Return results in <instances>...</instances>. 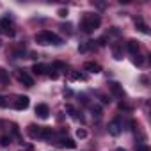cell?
<instances>
[{"mask_svg": "<svg viewBox=\"0 0 151 151\" xmlns=\"http://www.w3.org/2000/svg\"><path fill=\"white\" fill-rule=\"evenodd\" d=\"M0 84H9V71L6 68H0Z\"/></svg>", "mask_w": 151, "mask_h": 151, "instance_id": "2e32d148", "label": "cell"}, {"mask_svg": "<svg viewBox=\"0 0 151 151\" xmlns=\"http://www.w3.org/2000/svg\"><path fill=\"white\" fill-rule=\"evenodd\" d=\"M100 25H101L100 14H96V13H86V14L82 16V22H80L82 32L91 34V32H94L96 29H100Z\"/></svg>", "mask_w": 151, "mask_h": 151, "instance_id": "6da1fadb", "label": "cell"}, {"mask_svg": "<svg viewBox=\"0 0 151 151\" xmlns=\"http://www.w3.org/2000/svg\"><path fill=\"white\" fill-rule=\"evenodd\" d=\"M135 27H137V30H140L142 34H147V32H149V30H147V25L144 23V20H142L140 16L135 18Z\"/></svg>", "mask_w": 151, "mask_h": 151, "instance_id": "9a60e30c", "label": "cell"}, {"mask_svg": "<svg viewBox=\"0 0 151 151\" xmlns=\"http://www.w3.org/2000/svg\"><path fill=\"white\" fill-rule=\"evenodd\" d=\"M29 105H30L29 96H23V94L16 96V100H14V109L16 110H25V109H29Z\"/></svg>", "mask_w": 151, "mask_h": 151, "instance_id": "5b68a950", "label": "cell"}, {"mask_svg": "<svg viewBox=\"0 0 151 151\" xmlns=\"http://www.w3.org/2000/svg\"><path fill=\"white\" fill-rule=\"evenodd\" d=\"M66 112H68L71 117H78V116H77V110H75V107H71V105H66Z\"/></svg>", "mask_w": 151, "mask_h": 151, "instance_id": "ac0fdd59", "label": "cell"}, {"mask_svg": "<svg viewBox=\"0 0 151 151\" xmlns=\"http://www.w3.org/2000/svg\"><path fill=\"white\" fill-rule=\"evenodd\" d=\"M69 78H71V80H84V75H80V73L75 71V73H71V75H69Z\"/></svg>", "mask_w": 151, "mask_h": 151, "instance_id": "d6986e66", "label": "cell"}, {"mask_svg": "<svg viewBox=\"0 0 151 151\" xmlns=\"http://www.w3.org/2000/svg\"><path fill=\"white\" fill-rule=\"evenodd\" d=\"M84 69L89 71V73H100V71H101V66H100L98 62L87 60V62H84Z\"/></svg>", "mask_w": 151, "mask_h": 151, "instance_id": "4fadbf2b", "label": "cell"}, {"mask_svg": "<svg viewBox=\"0 0 151 151\" xmlns=\"http://www.w3.org/2000/svg\"><path fill=\"white\" fill-rule=\"evenodd\" d=\"M126 46H128V52L135 57V55H139V52H140V45H139V41L137 39H130L128 43H126Z\"/></svg>", "mask_w": 151, "mask_h": 151, "instance_id": "8fae6325", "label": "cell"}, {"mask_svg": "<svg viewBox=\"0 0 151 151\" xmlns=\"http://www.w3.org/2000/svg\"><path fill=\"white\" fill-rule=\"evenodd\" d=\"M36 116L41 117V119H46L50 116V107L46 103H37L36 105Z\"/></svg>", "mask_w": 151, "mask_h": 151, "instance_id": "52a82bcc", "label": "cell"}, {"mask_svg": "<svg viewBox=\"0 0 151 151\" xmlns=\"http://www.w3.org/2000/svg\"><path fill=\"white\" fill-rule=\"evenodd\" d=\"M133 62H135L137 66H142V64H144V59H142L140 55H135V59H133Z\"/></svg>", "mask_w": 151, "mask_h": 151, "instance_id": "7402d4cb", "label": "cell"}, {"mask_svg": "<svg viewBox=\"0 0 151 151\" xmlns=\"http://www.w3.org/2000/svg\"><path fill=\"white\" fill-rule=\"evenodd\" d=\"M0 32L6 34V36H9V37H13V36L16 34L14 25L11 23V20H9V18H2V20H0Z\"/></svg>", "mask_w": 151, "mask_h": 151, "instance_id": "3957f363", "label": "cell"}, {"mask_svg": "<svg viewBox=\"0 0 151 151\" xmlns=\"http://www.w3.org/2000/svg\"><path fill=\"white\" fill-rule=\"evenodd\" d=\"M77 137H78V139H86V137H87V132H86L84 128H78V130H77Z\"/></svg>", "mask_w": 151, "mask_h": 151, "instance_id": "44dd1931", "label": "cell"}, {"mask_svg": "<svg viewBox=\"0 0 151 151\" xmlns=\"http://www.w3.org/2000/svg\"><path fill=\"white\" fill-rule=\"evenodd\" d=\"M16 77H18V80H20L23 86H27V87H32V86H34V78L30 77V75H29L25 69H18Z\"/></svg>", "mask_w": 151, "mask_h": 151, "instance_id": "277c9868", "label": "cell"}, {"mask_svg": "<svg viewBox=\"0 0 151 151\" xmlns=\"http://www.w3.org/2000/svg\"><path fill=\"white\" fill-rule=\"evenodd\" d=\"M59 16L60 18H66L68 16V9H59Z\"/></svg>", "mask_w": 151, "mask_h": 151, "instance_id": "484cf974", "label": "cell"}, {"mask_svg": "<svg viewBox=\"0 0 151 151\" xmlns=\"http://www.w3.org/2000/svg\"><path fill=\"white\" fill-rule=\"evenodd\" d=\"M116 151H126V149H123V147H117V149H116Z\"/></svg>", "mask_w": 151, "mask_h": 151, "instance_id": "4316f807", "label": "cell"}, {"mask_svg": "<svg viewBox=\"0 0 151 151\" xmlns=\"http://www.w3.org/2000/svg\"><path fill=\"white\" fill-rule=\"evenodd\" d=\"M53 144H57V146H60V147H66V149H75L77 147V142H75L73 139H69V137H60L57 142H53Z\"/></svg>", "mask_w": 151, "mask_h": 151, "instance_id": "8992f818", "label": "cell"}, {"mask_svg": "<svg viewBox=\"0 0 151 151\" xmlns=\"http://www.w3.org/2000/svg\"><path fill=\"white\" fill-rule=\"evenodd\" d=\"M121 128H123V126H121V123H119L117 119H114V121H110V123H109V133H110V135H114V137L121 133Z\"/></svg>", "mask_w": 151, "mask_h": 151, "instance_id": "7c38bea8", "label": "cell"}, {"mask_svg": "<svg viewBox=\"0 0 151 151\" xmlns=\"http://www.w3.org/2000/svg\"><path fill=\"white\" fill-rule=\"evenodd\" d=\"M48 69H50V68H48L46 64H41V62H39V64L36 62V64L32 66V71H34L36 75H46V71H48Z\"/></svg>", "mask_w": 151, "mask_h": 151, "instance_id": "5bb4252c", "label": "cell"}, {"mask_svg": "<svg viewBox=\"0 0 151 151\" xmlns=\"http://www.w3.org/2000/svg\"><path fill=\"white\" fill-rule=\"evenodd\" d=\"M11 132L14 137H20V130H18V124L16 123H11Z\"/></svg>", "mask_w": 151, "mask_h": 151, "instance_id": "ffe728a7", "label": "cell"}, {"mask_svg": "<svg viewBox=\"0 0 151 151\" xmlns=\"http://www.w3.org/2000/svg\"><path fill=\"white\" fill-rule=\"evenodd\" d=\"M7 98H4V96H0V107H2V109H6L7 107V101H6Z\"/></svg>", "mask_w": 151, "mask_h": 151, "instance_id": "d4e9b609", "label": "cell"}, {"mask_svg": "<svg viewBox=\"0 0 151 151\" xmlns=\"http://www.w3.org/2000/svg\"><path fill=\"white\" fill-rule=\"evenodd\" d=\"M137 151H149V146L147 144H139L137 146Z\"/></svg>", "mask_w": 151, "mask_h": 151, "instance_id": "603a6c76", "label": "cell"}, {"mask_svg": "<svg viewBox=\"0 0 151 151\" xmlns=\"http://www.w3.org/2000/svg\"><path fill=\"white\" fill-rule=\"evenodd\" d=\"M109 89H110V93H112L116 98H124V91H123V86H121V84L110 82V84H109Z\"/></svg>", "mask_w": 151, "mask_h": 151, "instance_id": "ba28073f", "label": "cell"}, {"mask_svg": "<svg viewBox=\"0 0 151 151\" xmlns=\"http://www.w3.org/2000/svg\"><path fill=\"white\" fill-rule=\"evenodd\" d=\"M27 133H29L32 139H41V135H43V126H37V124H29Z\"/></svg>", "mask_w": 151, "mask_h": 151, "instance_id": "9c48e42d", "label": "cell"}, {"mask_svg": "<svg viewBox=\"0 0 151 151\" xmlns=\"http://www.w3.org/2000/svg\"><path fill=\"white\" fill-rule=\"evenodd\" d=\"M36 43H37V45H43V46H46V45H55V46H59V45H62V37L57 36V34L52 32V30H41V32L36 34Z\"/></svg>", "mask_w": 151, "mask_h": 151, "instance_id": "7a4b0ae2", "label": "cell"}, {"mask_svg": "<svg viewBox=\"0 0 151 151\" xmlns=\"http://www.w3.org/2000/svg\"><path fill=\"white\" fill-rule=\"evenodd\" d=\"M11 135H2V137H0V146H2V147H6V146H9L11 144Z\"/></svg>", "mask_w": 151, "mask_h": 151, "instance_id": "e0dca14e", "label": "cell"}, {"mask_svg": "<svg viewBox=\"0 0 151 151\" xmlns=\"http://www.w3.org/2000/svg\"><path fill=\"white\" fill-rule=\"evenodd\" d=\"M20 151H34V146H32V144H25Z\"/></svg>", "mask_w": 151, "mask_h": 151, "instance_id": "cb8c5ba5", "label": "cell"}, {"mask_svg": "<svg viewBox=\"0 0 151 151\" xmlns=\"http://www.w3.org/2000/svg\"><path fill=\"white\" fill-rule=\"evenodd\" d=\"M110 50H112V55H114V59L116 60H121L123 59V43H112V46H110Z\"/></svg>", "mask_w": 151, "mask_h": 151, "instance_id": "30bf717a", "label": "cell"}]
</instances>
